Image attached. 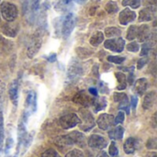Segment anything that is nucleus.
<instances>
[{
  "label": "nucleus",
  "mask_w": 157,
  "mask_h": 157,
  "mask_svg": "<svg viewBox=\"0 0 157 157\" xmlns=\"http://www.w3.org/2000/svg\"><path fill=\"white\" fill-rule=\"evenodd\" d=\"M122 5L124 6H131L132 8H138L141 6V0H123Z\"/></svg>",
  "instance_id": "31"
},
{
  "label": "nucleus",
  "mask_w": 157,
  "mask_h": 157,
  "mask_svg": "<svg viewBox=\"0 0 157 157\" xmlns=\"http://www.w3.org/2000/svg\"><path fill=\"white\" fill-rule=\"evenodd\" d=\"M137 29L138 28L136 26H131L128 29V33H127V39L130 40H134L137 37Z\"/></svg>",
  "instance_id": "32"
},
{
  "label": "nucleus",
  "mask_w": 157,
  "mask_h": 157,
  "mask_svg": "<svg viewBox=\"0 0 157 157\" xmlns=\"http://www.w3.org/2000/svg\"><path fill=\"white\" fill-rule=\"evenodd\" d=\"M77 1H78L79 3H84V2H86V0H77Z\"/></svg>",
  "instance_id": "50"
},
{
  "label": "nucleus",
  "mask_w": 157,
  "mask_h": 157,
  "mask_svg": "<svg viewBox=\"0 0 157 157\" xmlns=\"http://www.w3.org/2000/svg\"><path fill=\"white\" fill-rule=\"evenodd\" d=\"M104 46L106 49H109L112 52H121L123 51L125 46V41L122 38L118 39H112V40H107L104 43Z\"/></svg>",
  "instance_id": "7"
},
{
  "label": "nucleus",
  "mask_w": 157,
  "mask_h": 157,
  "mask_svg": "<svg viewBox=\"0 0 157 157\" xmlns=\"http://www.w3.org/2000/svg\"><path fill=\"white\" fill-rule=\"evenodd\" d=\"M26 108L29 109L30 112H35L37 109V95L34 91H30L27 95L26 98Z\"/></svg>",
  "instance_id": "14"
},
{
  "label": "nucleus",
  "mask_w": 157,
  "mask_h": 157,
  "mask_svg": "<svg viewBox=\"0 0 157 157\" xmlns=\"http://www.w3.org/2000/svg\"><path fill=\"white\" fill-rule=\"evenodd\" d=\"M87 144L93 149H104L108 145V141L101 135L93 134L87 140Z\"/></svg>",
  "instance_id": "6"
},
{
  "label": "nucleus",
  "mask_w": 157,
  "mask_h": 157,
  "mask_svg": "<svg viewBox=\"0 0 157 157\" xmlns=\"http://www.w3.org/2000/svg\"><path fill=\"white\" fill-rule=\"evenodd\" d=\"M124 134V129L121 126H117L109 132V136L111 140H121Z\"/></svg>",
  "instance_id": "23"
},
{
  "label": "nucleus",
  "mask_w": 157,
  "mask_h": 157,
  "mask_svg": "<svg viewBox=\"0 0 157 157\" xmlns=\"http://www.w3.org/2000/svg\"><path fill=\"white\" fill-rule=\"evenodd\" d=\"M65 157H84V154L78 149H74L69 153H67Z\"/></svg>",
  "instance_id": "35"
},
{
  "label": "nucleus",
  "mask_w": 157,
  "mask_h": 157,
  "mask_svg": "<svg viewBox=\"0 0 157 157\" xmlns=\"http://www.w3.org/2000/svg\"><path fill=\"white\" fill-rule=\"evenodd\" d=\"M132 71H133V70H132V71H131V73H130V75H128V83H129V85H132V84H133L134 76H133V73H132Z\"/></svg>",
  "instance_id": "44"
},
{
  "label": "nucleus",
  "mask_w": 157,
  "mask_h": 157,
  "mask_svg": "<svg viewBox=\"0 0 157 157\" xmlns=\"http://www.w3.org/2000/svg\"><path fill=\"white\" fill-rule=\"evenodd\" d=\"M82 66L81 64L73 60L68 67V72H67V77L70 81H75L81 75H82Z\"/></svg>",
  "instance_id": "8"
},
{
  "label": "nucleus",
  "mask_w": 157,
  "mask_h": 157,
  "mask_svg": "<svg viewBox=\"0 0 157 157\" xmlns=\"http://www.w3.org/2000/svg\"><path fill=\"white\" fill-rule=\"evenodd\" d=\"M40 157H61L54 149H48L41 154Z\"/></svg>",
  "instance_id": "34"
},
{
  "label": "nucleus",
  "mask_w": 157,
  "mask_h": 157,
  "mask_svg": "<svg viewBox=\"0 0 157 157\" xmlns=\"http://www.w3.org/2000/svg\"><path fill=\"white\" fill-rule=\"evenodd\" d=\"M89 93H90V95H92L94 97H97L98 96V90L96 88H94V87L89 88Z\"/></svg>",
  "instance_id": "45"
},
{
  "label": "nucleus",
  "mask_w": 157,
  "mask_h": 157,
  "mask_svg": "<svg viewBox=\"0 0 157 157\" xmlns=\"http://www.w3.org/2000/svg\"><path fill=\"white\" fill-rule=\"evenodd\" d=\"M40 46H41V37L40 35H35L28 47V51H27L28 56L29 58L34 57L39 52V50L40 49Z\"/></svg>",
  "instance_id": "10"
},
{
  "label": "nucleus",
  "mask_w": 157,
  "mask_h": 157,
  "mask_svg": "<svg viewBox=\"0 0 157 157\" xmlns=\"http://www.w3.org/2000/svg\"><path fill=\"white\" fill-rule=\"evenodd\" d=\"M155 14V7H146L140 11L139 14V21H150L153 19Z\"/></svg>",
  "instance_id": "15"
},
{
  "label": "nucleus",
  "mask_w": 157,
  "mask_h": 157,
  "mask_svg": "<svg viewBox=\"0 0 157 157\" xmlns=\"http://www.w3.org/2000/svg\"><path fill=\"white\" fill-rule=\"evenodd\" d=\"M105 34L108 38H111V37H117L120 36L121 34V31L120 29L116 28V27H110V28H107L105 30Z\"/></svg>",
  "instance_id": "28"
},
{
  "label": "nucleus",
  "mask_w": 157,
  "mask_h": 157,
  "mask_svg": "<svg viewBox=\"0 0 157 157\" xmlns=\"http://www.w3.org/2000/svg\"><path fill=\"white\" fill-rule=\"evenodd\" d=\"M97 123H98V127L101 130L107 131L110 127L113 126V124H114V117H113V115L107 114V113H103V114L99 115Z\"/></svg>",
  "instance_id": "9"
},
{
  "label": "nucleus",
  "mask_w": 157,
  "mask_h": 157,
  "mask_svg": "<svg viewBox=\"0 0 157 157\" xmlns=\"http://www.w3.org/2000/svg\"><path fill=\"white\" fill-rule=\"evenodd\" d=\"M137 37L139 39V41H145L150 39L151 37V30L149 26L143 25L137 29Z\"/></svg>",
  "instance_id": "17"
},
{
  "label": "nucleus",
  "mask_w": 157,
  "mask_h": 157,
  "mask_svg": "<svg viewBox=\"0 0 157 157\" xmlns=\"http://www.w3.org/2000/svg\"><path fill=\"white\" fill-rule=\"evenodd\" d=\"M116 77H117V80H118V83H119V86H117V89L118 90H123L126 86H127V80H126V76L124 74L122 73H116Z\"/></svg>",
  "instance_id": "27"
},
{
  "label": "nucleus",
  "mask_w": 157,
  "mask_h": 157,
  "mask_svg": "<svg viewBox=\"0 0 157 157\" xmlns=\"http://www.w3.org/2000/svg\"><path fill=\"white\" fill-rule=\"evenodd\" d=\"M156 139L153 138V139H149L147 144H146V146L148 149H155L156 148Z\"/></svg>",
  "instance_id": "40"
},
{
  "label": "nucleus",
  "mask_w": 157,
  "mask_h": 157,
  "mask_svg": "<svg viewBox=\"0 0 157 157\" xmlns=\"http://www.w3.org/2000/svg\"><path fill=\"white\" fill-rule=\"evenodd\" d=\"M127 50L130 52H136L139 51V44L137 42H132V43L128 44Z\"/></svg>",
  "instance_id": "39"
},
{
  "label": "nucleus",
  "mask_w": 157,
  "mask_h": 157,
  "mask_svg": "<svg viewBox=\"0 0 157 157\" xmlns=\"http://www.w3.org/2000/svg\"><path fill=\"white\" fill-rule=\"evenodd\" d=\"M103 40H104V35H103V33L101 32V31H97V32H95L93 35H92V37L90 38V40H89V42H90V44L92 45V46H98L102 41H103Z\"/></svg>",
  "instance_id": "25"
},
{
  "label": "nucleus",
  "mask_w": 157,
  "mask_h": 157,
  "mask_svg": "<svg viewBox=\"0 0 157 157\" xmlns=\"http://www.w3.org/2000/svg\"><path fill=\"white\" fill-rule=\"evenodd\" d=\"M54 143L57 146L59 147H68V146H72L74 145L71 138L69 137V135H63V136H59L54 140Z\"/></svg>",
  "instance_id": "21"
},
{
  "label": "nucleus",
  "mask_w": 157,
  "mask_h": 157,
  "mask_svg": "<svg viewBox=\"0 0 157 157\" xmlns=\"http://www.w3.org/2000/svg\"><path fill=\"white\" fill-rule=\"evenodd\" d=\"M8 94L9 98L13 102L15 106L17 105V99H18V81L14 80L10 85L8 88Z\"/></svg>",
  "instance_id": "13"
},
{
  "label": "nucleus",
  "mask_w": 157,
  "mask_h": 157,
  "mask_svg": "<svg viewBox=\"0 0 157 157\" xmlns=\"http://www.w3.org/2000/svg\"><path fill=\"white\" fill-rule=\"evenodd\" d=\"M76 52H77V54L80 58H86L92 54V52L86 49V48H77Z\"/></svg>",
  "instance_id": "33"
},
{
  "label": "nucleus",
  "mask_w": 157,
  "mask_h": 157,
  "mask_svg": "<svg viewBox=\"0 0 157 157\" xmlns=\"http://www.w3.org/2000/svg\"><path fill=\"white\" fill-rule=\"evenodd\" d=\"M154 45H155V42H154V41H151V40H150V41H147V42H145V43H144L143 48H142L141 55H142V56L147 55V54L150 52L151 49L154 47Z\"/></svg>",
  "instance_id": "30"
},
{
  "label": "nucleus",
  "mask_w": 157,
  "mask_h": 157,
  "mask_svg": "<svg viewBox=\"0 0 157 157\" xmlns=\"http://www.w3.org/2000/svg\"><path fill=\"white\" fill-rule=\"evenodd\" d=\"M79 114L81 116L82 121H80V128L85 132H88L95 126V121L91 113L86 109H80Z\"/></svg>",
  "instance_id": "3"
},
{
  "label": "nucleus",
  "mask_w": 157,
  "mask_h": 157,
  "mask_svg": "<svg viewBox=\"0 0 157 157\" xmlns=\"http://www.w3.org/2000/svg\"><path fill=\"white\" fill-rule=\"evenodd\" d=\"M0 9L4 19H6L8 22H13L17 17V8L14 4L4 2L2 3Z\"/></svg>",
  "instance_id": "1"
},
{
  "label": "nucleus",
  "mask_w": 157,
  "mask_h": 157,
  "mask_svg": "<svg viewBox=\"0 0 157 157\" xmlns=\"http://www.w3.org/2000/svg\"><path fill=\"white\" fill-rule=\"evenodd\" d=\"M124 119H125V116H124V113L122 111H120L117 115L116 118H114V123L115 124H120V123H122L124 121Z\"/></svg>",
  "instance_id": "37"
},
{
  "label": "nucleus",
  "mask_w": 157,
  "mask_h": 157,
  "mask_svg": "<svg viewBox=\"0 0 157 157\" xmlns=\"http://www.w3.org/2000/svg\"><path fill=\"white\" fill-rule=\"evenodd\" d=\"M71 1H73V0H63V2H64V3H66V4L70 3Z\"/></svg>",
  "instance_id": "49"
},
{
  "label": "nucleus",
  "mask_w": 157,
  "mask_h": 157,
  "mask_svg": "<svg viewBox=\"0 0 157 157\" xmlns=\"http://www.w3.org/2000/svg\"><path fill=\"white\" fill-rule=\"evenodd\" d=\"M17 26L16 24H13L11 22L6 23L3 26H1V30L4 34H6L8 37H15L17 33Z\"/></svg>",
  "instance_id": "16"
},
{
  "label": "nucleus",
  "mask_w": 157,
  "mask_h": 157,
  "mask_svg": "<svg viewBox=\"0 0 157 157\" xmlns=\"http://www.w3.org/2000/svg\"><path fill=\"white\" fill-rule=\"evenodd\" d=\"M13 144H14V142H13V139H12V138H7V139H6V150H5V152H6V154H7L8 151L12 148Z\"/></svg>",
  "instance_id": "41"
},
{
  "label": "nucleus",
  "mask_w": 157,
  "mask_h": 157,
  "mask_svg": "<svg viewBox=\"0 0 157 157\" xmlns=\"http://www.w3.org/2000/svg\"><path fill=\"white\" fill-rule=\"evenodd\" d=\"M55 59H56V54H55V53H52L51 56H49V57L47 58V60H48L49 62H51V63L54 62V61H55Z\"/></svg>",
  "instance_id": "46"
},
{
  "label": "nucleus",
  "mask_w": 157,
  "mask_h": 157,
  "mask_svg": "<svg viewBox=\"0 0 157 157\" xmlns=\"http://www.w3.org/2000/svg\"><path fill=\"white\" fill-rule=\"evenodd\" d=\"M155 99H156V93L155 91H152V92L146 94L144 98L143 108L146 110L152 109L155 103Z\"/></svg>",
  "instance_id": "18"
},
{
  "label": "nucleus",
  "mask_w": 157,
  "mask_h": 157,
  "mask_svg": "<svg viewBox=\"0 0 157 157\" xmlns=\"http://www.w3.org/2000/svg\"><path fill=\"white\" fill-rule=\"evenodd\" d=\"M146 157H157V155L155 152H153V153H149V154H147Z\"/></svg>",
  "instance_id": "48"
},
{
  "label": "nucleus",
  "mask_w": 157,
  "mask_h": 157,
  "mask_svg": "<svg viewBox=\"0 0 157 157\" xmlns=\"http://www.w3.org/2000/svg\"><path fill=\"white\" fill-rule=\"evenodd\" d=\"M105 9H106V11H107L108 13L112 14V13H116V12L119 10V6H118V5H117L116 2H114V1H109V2L106 5Z\"/></svg>",
  "instance_id": "29"
},
{
  "label": "nucleus",
  "mask_w": 157,
  "mask_h": 157,
  "mask_svg": "<svg viewBox=\"0 0 157 157\" xmlns=\"http://www.w3.org/2000/svg\"><path fill=\"white\" fill-rule=\"evenodd\" d=\"M97 157H109V156L108 155V154H107L106 152H103V151H102V152H100V153L98 155V156Z\"/></svg>",
  "instance_id": "47"
},
{
  "label": "nucleus",
  "mask_w": 157,
  "mask_h": 157,
  "mask_svg": "<svg viewBox=\"0 0 157 157\" xmlns=\"http://www.w3.org/2000/svg\"><path fill=\"white\" fill-rule=\"evenodd\" d=\"M75 20H76L75 16L73 13H69L64 17V20L63 22V29H62V33L64 39H67L71 35L75 26Z\"/></svg>",
  "instance_id": "4"
},
{
  "label": "nucleus",
  "mask_w": 157,
  "mask_h": 157,
  "mask_svg": "<svg viewBox=\"0 0 157 157\" xmlns=\"http://www.w3.org/2000/svg\"><path fill=\"white\" fill-rule=\"evenodd\" d=\"M137 144H138V142L134 138H129V139H127L126 142L124 143V145H123L124 152L127 155L133 154L136 151V149H137Z\"/></svg>",
  "instance_id": "20"
},
{
  "label": "nucleus",
  "mask_w": 157,
  "mask_h": 157,
  "mask_svg": "<svg viewBox=\"0 0 157 157\" xmlns=\"http://www.w3.org/2000/svg\"><path fill=\"white\" fill-rule=\"evenodd\" d=\"M147 86H148V82L145 78H140L135 82L134 85V88L136 90V92L139 95H143L144 94V92L147 89Z\"/></svg>",
  "instance_id": "22"
},
{
  "label": "nucleus",
  "mask_w": 157,
  "mask_h": 157,
  "mask_svg": "<svg viewBox=\"0 0 157 157\" xmlns=\"http://www.w3.org/2000/svg\"><path fill=\"white\" fill-rule=\"evenodd\" d=\"M8 157H17V155H16L15 156H8Z\"/></svg>",
  "instance_id": "51"
},
{
  "label": "nucleus",
  "mask_w": 157,
  "mask_h": 157,
  "mask_svg": "<svg viewBox=\"0 0 157 157\" xmlns=\"http://www.w3.org/2000/svg\"><path fill=\"white\" fill-rule=\"evenodd\" d=\"M92 106L94 107V110H95V112L100 111V110L104 109L107 107V100H106V98H103V97H101V98H95Z\"/></svg>",
  "instance_id": "24"
},
{
  "label": "nucleus",
  "mask_w": 157,
  "mask_h": 157,
  "mask_svg": "<svg viewBox=\"0 0 157 157\" xmlns=\"http://www.w3.org/2000/svg\"><path fill=\"white\" fill-rule=\"evenodd\" d=\"M94 98H92L91 95H89L86 91L85 90H81L78 93H76L75 95V97L73 98V101L76 104H79L81 106L84 107H89L93 105L94 102Z\"/></svg>",
  "instance_id": "5"
},
{
  "label": "nucleus",
  "mask_w": 157,
  "mask_h": 157,
  "mask_svg": "<svg viewBox=\"0 0 157 157\" xmlns=\"http://www.w3.org/2000/svg\"><path fill=\"white\" fill-rule=\"evenodd\" d=\"M137 103H138V98L136 97H132V107L133 109H136Z\"/></svg>",
  "instance_id": "43"
},
{
  "label": "nucleus",
  "mask_w": 157,
  "mask_h": 157,
  "mask_svg": "<svg viewBox=\"0 0 157 157\" xmlns=\"http://www.w3.org/2000/svg\"><path fill=\"white\" fill-rule=\"evenodd\" d=\"M109 153L111 156H116L118 155V148L116 146V144L115 143H111L110 145H109Z\"/></svg>",
  "instance_id": "38"
},
{
  "label": "nucleus",
  "mask_w": 157,
  "mask_h": 157,
  "mask_svg": "<svg viewBox=\"0 0 157 157\" xmlns=\"http://www.w3.org/2000/svg\"><path fill=\"white\" fill-rule=\"evenodd\" d=\"M80 121H81V120L76 114L70 113V114H66V115L61 117L59 120V124L63 129L69 130V129H72V128L75 127L76 125H78L80 123Z\"/></svg>",
  "instance_id": "2"
},
{
  "label": "nucleus",
  "mask_w": 157,
  "mask_h": 157,
  "mask_svg": "<svg viewBox=\"0 0 157 157\" xmlns=\"http://www.w3.org/2000/svg\"><path fill=\"white\" fill-rule=\"evenodd\" d=\"M3 142H4V117L2 112V99L0 94V153L3 149Z\"/></svg>",
  "instance_id": "26"
},
{
  "label": "nucleus",
  "mask_w": 157,
  "mask_h": 157,
  "mask_svg": "<svg viewBox=\"0 0 157 157\" xmlns=\"http://www.w3.org/2000/svg\"><path fill=\"white\" fill-rule=\"evenodd\" d=\"M108 61L114 63H122L125 61V57H121V56H109Z\"/></svg>",
  "instance_id": "36"
},
{
  "label": "nucleus",
  "mask_w": 157,
  "mask_h": 157,
  "mask_svg": "<svg viewBox=\"0 0 157 157\" xmlns=\"http://www.w3.org/2000/svg\"><path fill=\"white\" fill-rule=\"evenodd\" d=\"M120 23L121 25H127L132 22L136 18V13L129 8L122 10L120 14Z\"/></svg>",
  "instance_id": "12"
},
{
  "label": "nucleus",
  "mask_w": 157,
  "mask_h": 157,
  "mask_svg": "<svg viewBox=\"0 0 157 157\" xmlns=\"http://www.w3.org/2000/svg\"><path fill=\"white\" fill-rule=\"evenodd\" d=\"M114 100L120 104L119 109L121 110H125L127 114H130V104L129 99L126 94L124 93H115L114 94Z\"/></svg>",
  "instance_id": "11"
},
{
  "label": "nucleus",
  "mask_w": 157,
  "mask_h": 157,
  "mask_svg": "<svg viewBox=\"0 0 157 157\" xmlns=\"http://www.w3.org/2000/svg\"><path fill=\"white\" fill-rule=\"evenodd\" d=\"M68 135L71 138V140H72V142H73L74 144H76L79 147H84L85 146V144H86V139H85L84 134H82L79 132H73L69 133Z\"/></svg>",
  "instance_id": "19"
},
{
  "label": "nucleus",
  "mask_w": 157,
  "mask_h": 157,
  "mask_svg": "<svg viewBox=\"0 0 157 157\" xmlns=\"http://www.w3.org/2000/svg\"><path fill=\"white\" fill-rule=\"evenodd\" d=\"M147 61H148L147 58H143V59L139 60L138 61V63H137V68L138 69H142L145 65V63H147Z\"/></svg>",
  "instance_id": "42"
}]
</instances>
